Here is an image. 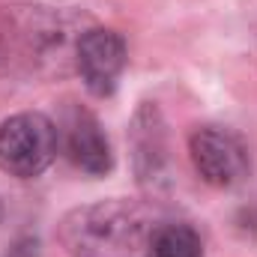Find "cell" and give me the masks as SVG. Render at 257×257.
Wrapping results in <instances>:
<instances>
[{"instance_id":"obj_1","label":"cell","mask_w":257,"mask_h":257,"mask_svg":"<svg viewBox=\"0 0 257 257\" xmlns=\"http://www.w3.org/2000/svg\"><path fill=\"white\" fill-rule=\"evenodd\" d=\"M159 224L132 200H96L66 212L57 239L69 257H150Z\"/></svg>"},{"instance_id":"obj_2","label":"cell","mask_w":257,"mask_h":257,"mask_svg":"<svg viewBox=\"0 0 257 257\" xmlns=\"http://www.w3.org/2000/svg\"><path fill=\"white\" fill-rule=\"evenodd\" d=\"M60 128L39 111H24L0 123V171L18 180L45 174L57 156Z\"/></svg>"},{"instance_id":"obj_3","label":"cell","mask_w":257,"mask_h":257,"mask_svg":"<svg viewBox=\"0 0 257 257\" xmlns=\"http://www.w3.org/2000/svg\"><path fill=\"white\" fill-rule=\"evenodd\" d=\"M75 66L84 87L105 99L117 90V81L126 69V42L111 27H90L75 42Z\"/></svg>"},{"instance_id":"obj_4","label":"cell","mask_w":257,"mask_h":257,"mask_svg":"<svg viewBox=\"0 0 257 257\" xmlns=\"http://www.w3.org/2000/svg\"><path fill=\"white\" fill-rule=\"evenodd\" d=\"M189 156H192V165L200 174V180L215 189H230V186L242 183L248 174L245 147L224 128L203 126L192 132Z\"/></svg>"},{"instance_id":"obj_5","label":"cell","mask_w":257,"mask_h":257,"mask_svg":"<svg viewBox=\"0 0 257 257\" xmlns=\"http://www.w3.org/2000/svg\"><path fill=\"white\" fill-rule=\"evenodd\" d=\"M63 150L69 162L90 174V177H108L114 171V153L111 141L105 135L102 123L81 105H69L63 114Z\"/></svg>"},{"instance_id":"obj_6","label":"cell","mask_w":257,"mask_h":257,"mask_svg":"<svg viewBox=\"0 0 257 257\" xmlns=\"http://www.w3.org/2000/svg\"><path fill=\"white\" fill-rule=\"evenodd\" d=\"M165 117L153 102H144L132 117V162L141 186L165 180L168 168V132Z\"/></svg>"},{"instance_id":"obj_7","label":"cell","mask_w":257,"mask_h":257,"mask_svg":"<svg viewBox=\"0 0 257 257\" xmlns=\"http://www.w3.org/2000/svg\"><path fill=\"white\" fill-rule=\"evenodd\" d=\"M150 257H203V242L189 224L165 221L153 236Z\"/></svg>"},{"instance_id":"obj_8","label":"cell","mask_w":257,"mask_h":257,"mask_svg":"<svg viewBox=\"0 0 257 257\" xmlns=\"http://www.w3.org/2000/svg\"><path fill=\"white\" fill-rule=\"evenodd\" d=\"M0 257H42V251H39V239L24 236V239L12 242V248H9V251H3Z\"/></svg>"},{"instance_id":"obj_9","label":"cell","mask_w":257,"mask_h":257,"mask_svg":"<svg viewBox=\"0 0 257 257\" xmlns=\"http://www.w3.org/2000/svg\"><path fill=\"white\" fill-rule=\"evenodd\" d=\"M0 218H3V203H0Z\"/></svg>"}]
</instances>
